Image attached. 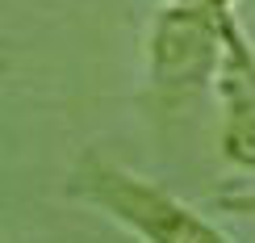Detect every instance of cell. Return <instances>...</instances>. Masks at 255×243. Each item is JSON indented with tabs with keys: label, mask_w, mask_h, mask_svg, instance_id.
Returning a JSON list of instances; mask_svg holds the SVG:
<instances>
[{
	"label": "cell",
	"mask_w": 255,
	"mask_h": 243,
	"mask_svg": "<svg viewBox=\"0 0 255 243\" xmlns=\"http://www.w3.org/2000/svg\"><path fill=\"white\" fill-rule=\"evenodd\" d=\"M218 143L222 160L255 181V42L247 38L239 13L226 21V50L218 67Z\"/></svg>",
	"instance_id": "7a4b0ae2"
},
{
	"label": "cell",
	"mask_w": 255,
	"mask_h": 243,
	"mask_svg": "<svg viewBox=\"0 0 255 243\" xmlns=\"http://www.w3.org/2000/svg\"><path fill=\"white\" fill-rule=\"evenodd\" d=\"M67 197L92 206L142 243H235L197 206L101 151H84L76 160L67 176Z\"/></svg>",
	"instance_id": "6da1fadb"
}]
</instances>
